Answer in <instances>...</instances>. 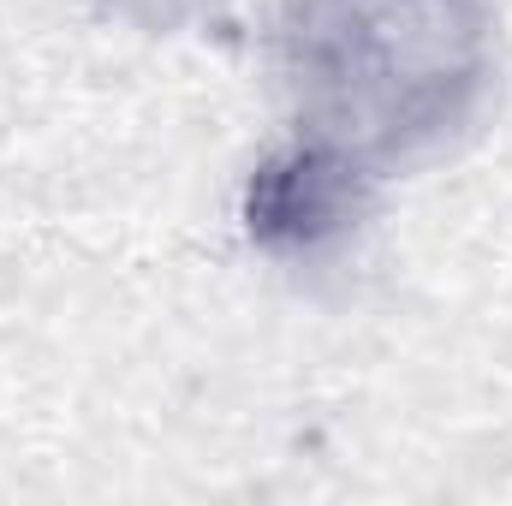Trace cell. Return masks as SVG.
I'll return each mask as SVG.
<instances>
[{
    "label": "cell",
    "instance_id": "1",
    "mask_svg": "<svg viewBox=\"0 0 512 506\" xmlns=\"http://www.w3.org/2000/svg\"><path fill=\"white\" fill-rule=\"evenodd\" d=\"M483 0H292L286 78L310 143L352 167L441 149L489 90Z\"/></svg>",
    "mask_w": 512,
    "mask_h": 506
},
{
    "label": "cell",
    "instance_id": "2",
    "mask_svg": "<svg viewBox=\"0 0 512 506\" xmlns=\"http://www.w3.org/2000/svg\"><path fill=\"white\" fill-rule=\"evenodd\" d=\"M358 173L364 167H352L346 155H334L322 143H304L298 155L256 173L251 233L274 251H316L358 209Z\"/></svg>",
    "mask_w": 512,
    "mask_h": 506
}]
</instances>
